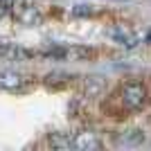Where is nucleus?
<instances>
[{"mask_svg": "<svg viewBox=\"0 0 151 151\" xmlns=\"http://www.w3.org/2000/svg\"><path fill=\"white\" fill-rule=\"evenodd\" d=\"M99 52L83 45H57L47 50H34V59H61V61H93Z\"/></svg>", "mask_w": 151, "mask_h": 151, "instance_id": "1", "label": "nucleus"}, {"mask_svg": "<svg viewBox=\"0 0 151 151\" xmlns=\"http://www.w3.org/2000/svg\"><path fill=\"white\" fill-rule=\"evenodd\" d=\"M147 99H149V93H147L145 83H140V81H126L120 90V101L126 111H140V108H145Z\"/></svg>", "mask_w": 151, "mask_h": 151, "instance_id": "2", "label": "nucleus"}, {"mask_svg": "<svg viewBox=\"0 0 151 151\" xmlns=\"http://www.w3.org/2000/svg\"><path fill=\"white\" fill-rule=\"evenodd\" d=\"M9 12L14 14V18L18 20L20 25H27V27H36L43 23V14L36 5H32L27 0H12L9 2Z\"/></svg>", "mask_w": 151, "mask_h": 151, "instance_id": "3", "label": "nucleus"}, {"mask_svg": "<svg viewBox=\"0 0 151 151\" xmlns=\"http://www.w3.org/2000/svg\"><path fill=\"white\" fill-rule=\"evenodd\" d=\"M32 86V79L16 70H0V88L9 93H23Z\"/></svg>", "mask_w": 151, "mask_h": 151, "instance_id": "4", "label": "nucleus"}, {"mask_svg": "<svg viewBox=\"0 0 151 151\" xmlns=\"http://www.w3.org/2000/svg\"><path fill=\"white\" fill-rule=\"evenodd\" d=\"M72 147H75L77 151H97V149H101V142H99V138H97L95 133L81 131V133H77L75 138H72Z\"/></svg>", "mask_w": 151, "mask_h": 151, "instance_id": "5", "label": "nucleus"}, {"mask_svg": "<svg viewBox=\"0 0 151 151\" xmlns=\"http://www.w3.org/2000/svg\"><path fill=\"white\" fill-rule=\"evenodd\" d=\"M106 88V81L101 77H86L81 81V95L83 97H97V95L104 93Z\"/></svg>", "mask_w": 151, "mask_h": 151, "instance_id": "6", "label": "nucleus"}, {"mask_svg": "<svg viewBox=\"0 0 151 151\" xmlns=\"http://www.w3.org/2000/svg\"><path fill=\"white\" fill-rule=\"evenodd\" d=\"M47 145H50V149L63 151V149L72 147V138H70L68 133H52V135H47Z\"/></svg>", "mask_w": 151, "mask_h": 151, "instance_id": "7", "label": "nucleus"}, {"mask_svg": "<svg viewBox=\"0 0 151 151\" xmlns=\"http://www.w3.org/2000/svg\"><path fill=\"white\" fill-rule=\"evenodd\" d=\"M111 38H113V41H117L120 45H124V47H135V45L140 43L138 36H135V34H131V32H126V29H115V32H111Z\"/></svg>", "mask_w": 151, "mask_h": 151, "instance_id": "8", "label": "nucleus"}, {"mask_svg": "<svg viewBox=\"0 0 151 151\" xmlns=\"http://www.w3.org/2000/svg\"><path fill=\"white\" fill-rule=\"evenodd\" d=\"M70 79H72L70 75H61V72H54V75H47L45 83H47V86H52V88H59V86H65V83H70Z\"/></svg>", "mask_w": 151, "mask_h": 151, "instance_id": "9", "label": "nucleus"}, {"mask_svg": "<svg viewBox=\"0 0 151 151\" xmlns=\"http://www.w3.org/2000/svg\"><path fill=\"white\" fill-rule=\"evenodd\" d=\"M124 142H129V145H142V142H145V133L142 131H129Z\"/></svg>", "mask_w": 151, "mask_h": 151, "instance_id": "10", "label": "nucleus"}, {"mask_svg": "<svg viewBox=\"0 0 151 151\" xmlns=\"http://www.w3.org/2000/svg\"><path fill=\"white\" fill-rule=\"evenodd\" d=\"M72 14H75L77 18H86V16L93 14V7H90V5H75V7H72Z\"/></svg>", "mask_w": 151, "mask_h": 151, "instance_id": "11", "label": "nucleus"}, {"mask_svg": "<svg viewBox=\"0 0 151 151\" xmlns=\"http://www.w3.org/2000/svg\"><path fill=\"white\" fill-rule=\"evenodd\" d=\"M7 12H9V2H0V18H2Z\"/></svg>", "mask_w": 151, "mask_h": 151, "instance_id": "12", "label": "nucleus"}, {"mask_svg": "<svg viewBox=\"0 0 151 151\" xmlns=\"http://www.w3.org/2000/svg\"><path fill=\"white\" fill-rule=\"evenodd\" d=\"M145 41H147V43H151V32L147 34V38H145Z\"/></svg>", "mask_w": 151, "mask_h": 151, "instance_id": "13", "label": "nucleus"}]
</instances>
